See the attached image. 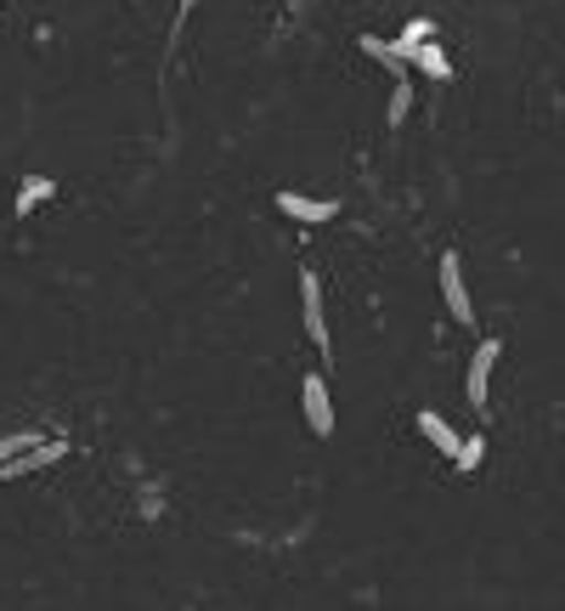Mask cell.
<instances>
[{"mask_svg":"<svg viewBox=\"0 0 565 611\" xmlns=\"http://www.w3.org/2000/svg\"><path fill=\"white\" fill-rule=\"evenodd\" d=\"M441 301H447V312H452V323H476V301H469V284H463V261H458V250H447L441 255Z\"/></svg>","mask_w":565,"mask_h":611,"instance_id":"1","label":"cell"},{"mask_svg":"<svg viewBox=\"0 0 565 611\" xmlns=\"http://www.w3.org/2000/svg\"><path fill=\"white\" fill-rule=\"evenodd\" d=\"M300 317H306L311 346H317L322 357L334 351V340H328V317H322V284H317V272H311V266L300 272Z\"/></svg>","mask_w":565,"mask_h":611,"instance_id":"2","label":"cell"},{"mask_svg":"<svg viewBox=\"0 0 565 611\" xmlns=\"http://www.w3.org/2000/svg\"><path fill=\"white\" fill-rule=\"evenodd\" d=\"M498 357H503V346H498V340H481V346H476V357H469V373H463V397H469V408H487V391H492V368H498Z\"/></svg>","mask_w":565,"mask_h":611,"instance_id":"3","label":"cell"},{"mask_svg":"<svg viewBox=\"0 0 565 611\" xmlns=\"http://www.w3.org/2000/svg\"><path fill=\"white\" fill-rule=\"evenodd\" d=\"M300 402H306V425L317 436H334V397H328L322 373H306V380H300Z\"/></svg>","mask_w":565,"mask_h":611,"instance_id":"4","label":"cell"},{"mask_svg":"<svg viewBox=\"0 0 565 611\" xmlns=\"http://www.w3.org/2000/svg\"><path fill=\"white\" fill-rule=\"evenodd\" d=\"M63 459H68V442H40V447H29V453H18V459H7V464H0V482L34 476V470H45V464H63Z\"/></svg>","mask_w":565,"mask_h":611,"instance_id":"5","label":"cell"},{"mask_svg":"<svg viewBox=\"0 0 565 611\" xmlns=\"http://www.w3.org/2000/svg\"><path fill=\"white\" fill-rule=\"evenodd\" d=\"M277 210L289 215V221H306V227L334 221V215H340V204H334V199H306V193H277Z\"/></svg>","mask_w":565,"mask_h":611,"instance_id":"6","label":"cell"},{"mask_svg":"<svg viewBox=\"0 0 565 611\" xmlns=\"http://www.w3.org/2000/svg\"><path fill=\"white\" fill-rule=\"evenodd\" d=\"M418 436L430 442L436 453H447V459H458V447H463V436H458V431L447 425V419H441L436 408H424V413H418Z\"/></svg>","mask_w":565,"mask_h":611,"instance_id":"7","label":"cell"},{"mask_svg":"<svg viewBox=\"0 0 565 611\" xmlns=\"http://www.w3.org/2000/svg\"><path fill=\"white\" fill-rule=\"evenodd\" d=\"M362 52L380 63V69H391L396 80H407V57L396 52V40H380V34H362Z\"/></svg>","mask_w":565,"mask_h":611,"instance_id":"8","label":"cell"},{"mask_svg":"<svg viewBox=\"0 0 565 611\" xmlns=\"http://www.w3.org/2000/svg\"><path fill=\"white\" fill-rule=\"evenodd\" d=\"M418 74H430V80H447L452 74V63H447V52H441V45L436 40H424V45H413V57H407Z\"/></svg>","mask_w":565,"mask_h":611,"instance_id":"9","label":"cell"},{"mask_svg":"<svg viewBox=\"0 0 565 611\" xmlns=\"http://www.w3.org/2000/svg\"><path fill=\"white\" fill-rule=\"evenodd\" d=\"M45 199H52V181H45V176H23V187H18V215H34Z\"/></svg>","mask_w":565,"mask_h":611,"instance_id":"10","label":"cell"},{"mask_svg":"<svg viewBox=\"0 0 565 611\" xmlns=\"http://www.w3.org/2000/svg\"><path fill=\"white\" fill-rule=\"evenodd\" d=\"M481 459H487V436H463V447H458V470H463V476H469V470H481Z\"/></svg>","mask_w":565,"mask_h":611,"instance_id":"11","label":"cell"},{"mask_svg":"<svg viewBox=\"0 0 565 611\" xmlns=\"http://www.w3.org/2000/svg\"><path fill=\"white\" fill-rule=\"evenodd\" d=\"M407 108H413V91H407V80H402V85L391 91V114H385V119H391V130L407 119Z\"/></svg>","mask_w":565,"mask_h":611,"instance_id":"12","label":"cell"},{"mask_svg":"<svg viewBox=\"0 0 565 611\" xmlns=\"http://www.w3.org/2000/svg\"><path fill=\"white\" fill-rule=\"evenodd\" d=\"M193 7H199V0H181V18H186V12H193Z\"/></svg>","mask_w":565,"mask_h":611,"instance_id":"13","label":"cell"}]
</instances>
